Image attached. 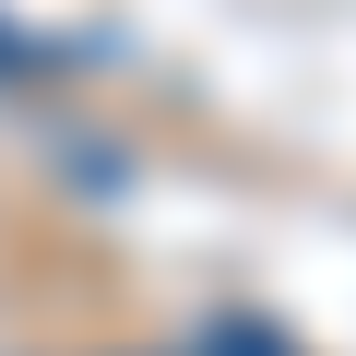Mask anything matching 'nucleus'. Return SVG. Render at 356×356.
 <instances>
[{
  "instance_id": "obj_1",
  "label": "nucleus",
  "mask_w": 356,
  "mask_h": 356,
  "mask_svg": "<svg viewBox=\"0 0 356 356\" xmlns=\"http://www.w3.org/2000/svg\"><path fill=\"white\" fill-rule=\"evenodd\" d=\"M191 356H297V344H285L273 321H202V332H191Z\"/></svg>"
},
{
  "instance_id": "obj_2",
  "label": "nucleus",
  "mask_w": 356,
  "mask_h": 356,
  "mask_svg": "<svg viewBox=\"0 0 356 356\" xmlns=\"http://www.w3.org/2000/svg\"><path fill=\"white\" fill-rule=\"evenodd\" d=\"M0 72H24V36H13V24H0Z\"/></svg>"
}]
</instances>
